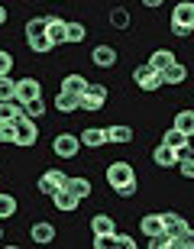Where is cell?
<instances>
[{"label":"cell","instance_id":"cell-17","mask_svg":"<svg viewBox=\"0 0 194 249\" xmlns=\"http://www.w3.org/2000/svg\"><path fill=\"white\" fill-rule=\"evenodd\" d=\"M55 110L58 113H78V110H81V94L58 91L55 94Z\"/></svg>","mask_w":194,"mask_h":249},{"label":"cell","instance_id":"cell-5","mask_svg":"<svg viewBox=\"0 0 194 249\" xmlns=\"http://www.w3.org/2000/svg\"><path fill=\"white\" fill-rule=\"evenodd\" d=\"M52 152H55L58 159H74L81 152V136H78V133H58V136L52 139Z\"/></svg>","mask_w":194,"mask_h":249},{"label":"cell","instance_id":"cell-30","mask_svg":"<svg viewBox=\"0 0 194 249\" xmlns=\"http://www.w3.org/2000/svg\"><path fill=\"white\" fill-rule=\"evenodd\" d=\"M0 142L3 146L17 142V120H0Z\"/></svg>","mask_w":194,"mask_h":249},{"label":"cell","instance_id":"cell-15","mask_svg":"<svg viewBox=\"0 0 194 249\" xmlns=\"http://www.w3.org/2000/svg\"><path fill=\"white\" fill-rule=\"evenodd\" d=\"M139 230L142 236H159V233H165V217L162 213H142V220H139Z\"/></svg>","mask_w":194,"mask_h":249},{"label":"cell","instance_id":"cell-36","mask_svg":"<svg viewBox=\"0 0 194 249\" xmlns=\"http://www.w3.org/2000/svg\"><path fill=\"white\" fill-rule=\"evenodd\" d=\"M178 172H181V178L194 181V156H185V159H181V162H178Z\"/></svg>","mask_w":194,"mask_h":249},{"label":"cell","instance_id":"cell-6","mask_svg":"<svg viewBox=\"0 0 194 249\" xmlns=\"http://www.w3.org/2000/svg\"><path fill=\"white\" fill-rule=\"evenodd\" d=\"M65 181H68V175H65L62 168H49V172H42L36 181L39 194H46V197H52V194L58 191V188H65Z\"/></svg>","mask_w":194,"mask_h":249},{"label":"cell","instance_id":"cell-13","mask_svg":"<svg viewBox=\"0 0 194 249\" xmlns=\"http://www.w3.org/2000/svg\"><path fill=\"white\" fill-rule=\"evenodd\" d=\"M91 62L97 65V68H113V65H117V49L107 46V42L94 46V49H91Z\"/></svg>","mask_w":194,"mask_h":249},{"label":"cell","instance_id":"cell-38","mask_svg":"<svg viewBox=\"0 0 194 249\" xmlns=\"http://www.w3.org/2000/svg\"><path fill=\"white\" fill-rule=\"evenodd\" d=\"M0 74H13V52L0 49Z\"/></svg>","mask_w":194,"mask_h":249},{"label":"cell","instance_id":"cell-42","mask_svg":"<svg viewBox=\"0 0 194 249\" xmlns=\"http://www.w3.org/2000/svg\"><path fill=\"white\" fill-rule=\"evenodd\" d=\"M162 3H165V0H142V7H152V10L162 7Z\"/></svg>","mask_w":194,"mask_h":249},{"label":"cell","instance_id":"cell-2","mask_svg":"<svg viewBox=\"0 0 194 249\" xmlns=\"http://www.w3.org/2000/svg\"><path fill=\"white\" fill-rule=\"evenodd\" d=\"M133 84H136L139 91L152 94V91H159L165 81H162V71H159V68H152L149 62H142V65H136V68H133Z\"/></svg>","mask_w":194,"mask_h":249},{"label":"cell","instance_id":"cell-27","mask_svg":"<svg viewBox=\"0 0 194 249\" xmlns=\"http://www.w3.org/2000/svg\"><path fill=\"white\" fill-rule=\"evenodd\" d=\"M17 207H19V201L13 197V194L0 191V220H10V217L17 213Z\"/></svg>","mask_w":194,"mask_h":249},{"label":"cell","instance_id":"cell-22","mask_svg":"<svg viewBox=\"0 0 194 249\" xmlns=\"http://www.w3.org/2000/svg\"><path fill=\"white\" fill-rule=\"evenodd\" d=\"M110 26L117 29V33H123V29H129V23H133V17H129V10L126 7H120V3H117V7H110Z\"/></svg>","mask_w":194,"mask_h":249},{"label":"cell","instance_id":"cell-9","mask_svg":"<svg viewBox=\"0 0 194 249\" xmlns=\"http://www.w3.org/2000/svg\"><path fill=\"white\" fill-rule=\"evenodd\" d=\"M36 97H42V84H39V78H33V74L19 78L17 81V101L29 104V101H36Z\"/></svg>","mask_w":194,"mask_h":249},{"label":"cell","instance_id":"cell-4","mask_svg":"<svg viewBox=\"0 0 194 249\" xmlns=\"http://www.w3.org/2000/svg\"><path fill=\"white\" fill-rule=\"evenodd\" d=\"M104 178H107V185H110V188H120V185H126V181H133V178H136V168L129 165V162H123V159H117V162H110V165H107Z\"/></svg>","mask_w":194,"mask_h":249},{"label":"cell","instance_id":"cell-11","mask_svg":"<svg viewBox=\"0 0 194 249\" xmlns=\"http://www.w3.org/2000/svg\"><path fill=\"white\" fill-rule=\"evenodd\" d=\"M152 162H156L159 168H175L178 162H181V152L172 146H165V142H159L156 149H152Z\"/></svg>","mask_w":194,"mask_h":249},{"label":"cell","instance_id":"cell-3","mask_svg":"<svg viewBox=\"0 0 194 249\" xmlns=\"http://www.w3.org/2000/svg\"><path fill=\"white\" fill-rule=\"evenodd\" d=\"M39 142V123L33 120V117H17V142L13 146H19V149H33Z\"/></svg>","mask_w":194,"mask_h":249},{"label":"cell","instance_id":"cell-21","mask_svg":"<svg viewBox=\"0 0 194 249\" xmlns=\"http://www.w3.org/2000/svg\"><path fill=\"white\" fill-rule=\"evenodd\" d=\"M26 46H29V52H36V55H46V52L55 49L46 33H33V36H26Z\"/></svg>","mask_w":194,"mask_h":249},{"label":"cell","instance_id":"cell-24","mask_svg":"<svg viewBox=\"0 0 194 249\" xmlns=\"http://www.w3.org/2000/svg\"><path fill=\"white\" fill-rule=\"evenodd\" d=\"M146 62L152 65V68H159V71H165L168 65L178 62V58H175V52H172V49H156V52H152V55H149Z\"/></svg>","mask_w":194,"mask_h":249},{"label":"cell","instance_id":"cell-20","mask_svg":"<svg viewBox=\"0 0 194 249\" xmlns=\"http://www.w3.org/2000/svg\"><path fill=\"white\" fill-rule=\"evenodd\" d=\"M162 217H165V233H168V236H181V233L188 230V220L181 217V213H175V211H165Z\"/></svg>","mask_w":194,"mask_h":249},{"label":"cell","instance_id":"cell-16","mask_svg":"<svg viewBox=\"0 0 194 249\" xmlns=\"http://www.w3.org/2000/svg\"><path fill=\"white\" fill-rule=\"evenodd\" d=\"M133 126L129 123H113V126H107V142H113V146H126V142H133Z\"/></svg>","mask_w":194,"mask_h":249},{"label":"cell","instance_id":"cell-10","mask_svg":"<svg viewBox=\"0 0 194 249\" xmlns=\"http://www.w3.org/2000/svg\"><path fill=\"white\" fill-rule=\"evenodd\" d=\"M162 142H165V146H172V149H178V152H181V159H185V156H194V152H191V136H188V133H181L178 126H168L165 136H162Z\"/></svg>","mask_w":194,"mask_h":249},{"label":"cell","instance_id":"cell-19","mask_svg":"<svg viewBox=\"0 0 194 249\" xmlns=\"http://www.w3.org/2000/svg\"><path fill=\"white\" fill-rule=\"evenodd\" d=\"M162 81H165V84H172V88L185 84V81H188V68H185L181 62H172V65L165 68V71H162Z\"/></svg>","mask_w":194,"mask_h":249},{"label":"cell","instance_id":"cell-43","mask_svg":"<svg viewBox=\"0 0 194 249\" xmlns=\"http://www.w3.org/2000/svg\"><path fill=\"white\" fill-rule=\"evenodd\" d=\"M0 240H3V227H0Z\"/></svg>","mask_w":194,"mask_h":249},{"label":"cell","instance_id":"cell-28","mask_svg":"<svg viewBox=\"0 0 194 249\" xmlns=\"http://www.w3.org/2000/svg\"><path fill=\"white\" fill-rule=\"evenodd\" d=\"M84 36H88L84 23H78V19H68V36H65V42H68V46H78V42H84Z\"/></svg>","mask_w":194,"mask_h":249},{"label":"cell","instance_id":"cell-18","mask_svg":"<svg viewBox=\"0 0 194 249\" xmlns=\"http://www.w3.org/2000/svg\"><path fill=\"white\" fill-rule=\"evenodd\" d=\"M46 36L52 39V46H65V36H68V23H65L62 17H49Z\"/></svg>","mask_w":194,"mask_h":249},{"label":"cell","instance_id":"cell-35","mask_svg":"<svg viewBox=\"0 0 194 249\" xmlns=\"http://www.w3.org/2000/svg\"><path fill=\"white\" fill-rule=\"evenodd\" d=\"M46 26H49V17H33V19H26V36H33V33H46Z\"/></svg>","mask_w":194,"mask_h":249},{"label":"cell","instance_id":"cell-41","mask_svg":"<svg viewBox=\"0 0 194 249\" xmlns=\"http://www.w3.org/2000/svg\"><path fill=\"white\" fill-rule=\"evenodd\" d=\"M7 19H10V13H7V7H3V0H0V26H7Z\"/></svg>","mask_w":194,"mask_h":249},{"label":"cell","instance_id":"cell-33","mask_svg":"<svg viewBox=\"0 0 194 249\" xmlns=\"http://www.w3.org/2000/svg\"><path fill=\"white\" fill-rule=\"evenodd\" d=\"M149 246H152V249H175V236H168V233L149 236Z\"/></svg>","mask_w":194,"mask_h":249},{"label":"cell","instance_id":"cell-39","mask_svg":"<svg viewBox=\"0 0 194 249\" xmlns=\"http://www.w3.org/2000/svg\"><path fill=\"white\" fill-rule=\"evenodd\" d=\"M136 188H139V181L133 178V181H126V185L113 188V194H117V197H133V194H136Z\"/></svg>","mask_w":194,"mask_h":249},{"label":"cell","instance_id":"cell-1","mask_svg":"<svg viewBox=\"0 0 194 249\" xmlns=\"http://www.w3.org/2000/svg\"><path fill=\"white\" fill-rule=\"evenodd\" d=\"M168 26L178 39H185L194 33V0H181L172 7V17H168Z\"/></svg>","mask_w":194,"mask_h":249},{"label":"cell","instance_id":"cell-7","mask_svg":"<svg viewBox=\"0 0 194 249\" xmlns=\"http://www.w3.org/2000/svg\"><path fill=\"white\" fill-rule=\"evenodd\" d=\"M104 104H107V88L104 84H88V91L81 94V110H104Z\"/></svg>","mask_w":194,"mask_h":249},{"label":"cell","instance_id":"cell-29","mask_svg":"<svg viewBox=\"0 0 194 249\" xmlns=\"http://www.w3.org/2000/svg\"><path fill=\"white\" fill-rule=\"evenodd\" d=\"M172 126H178L181 133H188V136H194V110H178Z\"/></svg>","mask_w":194,"mask_h":249},{"label":"cell","instance_id":"cell-31","mask_svg":"<svg viewBox=\"0 0 194 249\" xmlns=\"http://www.w3.org/2000/svg\"><path fill=\"white\" fill-rule=\"evenodd\" d=\"M0 101H17V81L10 74H0Z\"/></svg>","mask_w":194,"mask_h":249},{"label":"cell","instance_id":"cell-40","mask_svg":"<svg viewBox=\"0 0 194 249\" xmlns=\"http://www.w3.org/2000/svg\"><path fill=\"white\" fill-rule=\"evenodd\" d=\"M117 246L120 249H136V240H133L129 233H117Z\"/></svg>","mask_w":194,"mask_h":249},{"label":"cell","instance_id":"cell-25","mask_svg":"<svg viewBox=\"0 0 194 249\" xmlns=\"http://www.w3.org/2000/svg\"><path fill=\"white\" fill-rule=\"evenodd\" d=\"M65 188H68V191H74V194L84 201V197H91V188H94V185H91V178L74 175V178H68V181H65Z\"/></svg>","mask_w":194,"mask_h":249},{"label":"cell","instance_id":"cell-34","mask_svg":"<svg viewBox=\"0 0 194 249\" xmlns=\"http://www.w3.org/2000/svg\"><path fill=\"white\" fill-rule=\"evenodd\" d=\"M91 246L94 249H113L117 246V233H101V236H94Z\"/></svg>","mask_w":194,"mask_h":249},{"label":"cell","instance_id":"cell-8","mask_svg":"<svg viewBox=\"0 0 194 249\" xmlns=\"http://www.w3.org/2000/svg\"><path fill=\"white\" fill-rule=\"evenodd\" d=\"M55 236H58V230H55V223H49V220H36L29 227V240L36 246H49V243H55Z\"/></svg>","mask_w":194,"mask_h":249},{"label":"cell","instance_id":"cell-26","mask_svg":"<svg viewBox=\"0 0 194 249\" xmlns=\"http://www.w3.org/2000/svg\"><path fill=\"white\" fill-rule=\"evenodd\" d=\"M88 78H84V74H65L62 78V91H71V94H84L88 91Z\"/></svg>","mask_w":194,"mask_h":249},{"label":"cell","instance_id":"cell-37","mask_svg":"<svg viewBox=\"0 0 194 249\" xmlns=\"http://www.w3.org/2000/svg\"><path fill=\"white\" fill-rule=\"evenodd\" d=\"M175 246L178 249H194V227H188L181 236H175Z\"/></svg>","mask_w":194,"mask_h":249},{"label":"cell","instance_id":"cell-23","mask_svg":"<svg viewBox=\"0 0 194 249\" xmlns=\"http://www.w3.org/2000/svg\"><path fill=\"white\" fill-rule=\"evenodd\" d=\"M91 233L101 236V233H117V223H113L110 213H94L91 217Z\"/></svg>","mask_w":194,"mask_h":249},{"label":"cell","instance_id":"cell-14","mask_svg":"<svg viewBox=\"0 0 194 249\" xmlns=\"http://www.w3.org/2000/svg\"><path fill=\"white\" fill-rule=\"evenodd\" d=\"M78 136H81V146H88V149L107 146V126H88V129H81Z\"/></svg>","mask_w":194,"mask_h":249},{"label":"cell","instance_id":"cell-12","mask_svg":"<svg viewBox=\"0 0 194 249\" xmlns=\"http://www.w3.org/2000/svg\"><path fill=\"white\" fill-rule=\"evenodd\" d=\"M52 204H55L58 213H74L78 204H81V197H78L74 191H68V188H58V191L52 194Z\"/></svg>","mask_w":194,"mask_h":249},{"label":"cell","instance_id":"cell-32","mask_svg":"<svg viewBox=\"0 0 194 249\" xmlns=\"http://www.w3.org/2000/svg\"><path fill=\"white\" fill-rule=\"evenodd\" d=\"M26 107V117H33V120H42L46 117V104H42V97H36V101H29V104H23Z\"/></svg>","mask_w":194,"mask_h":249}]
</instances>
